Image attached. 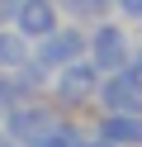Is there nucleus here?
I'll return each mask as SVG.
<instances>
[{"label":"nucleus","instance_id":"1","mask_svg":"<svg viewBox=\"0 0 142 147\" xmlns=\"http://www.w3.org/2000/svg\"><path fill=\"white\" fill-rule=\"evenodd\" d=\"M43 128H52V114H47L43 105H28V100H19V105L5 109V138H14L19 147H28Z\"/></svg>","mask_w":142,"mask_h":147},{"label":"nucleus","instance_id":"2","mask_svg":"<svg viewBox=\"0 0 142 147\" xmlns=\"http://www.w3.org/2000/svg\"><path fill=\"white\" fill-rule=\"evenodd\" d=\"M81 52H85V38L76 29H52V33L38 38V52H33V57L43 62L47 71H57V67H66V62H76Z\"/></svg>","mask_w":142,"mask_h":147},{"label":"nucleus","instance_id":"3","mask_svg":"<svg viewBox=\"0 0 142 147\" xmlns=\"http://www.w3.org/2000/svg\"><path fill=\"white\" fill-rule=\"evenodd\" d=\"M90 62H95V71H114L128 62V38L118 24H100L90 33Z\"/></svg>","mask_w":142,"mask_h":147},{"label":"nucleus","instance_id":"4","mask_svg":"<svg viewBox=\"0 0 142 147\" xmlns=\"http://www.w3.org/2000/svg\"><path fill=\"white\" fill-rule=\"evenodd\" d=\"M95 62H66V67H57V100H66V105H81V100H90V90H95Z\"/></svg>","mask_w":142,"mask_h":147},{"label":"nucleus","instance_id":"5","mask_svg":"<svg viewBox=\"0 0 142 147\" xmlns=\"http://www.w3.org/2000/svg\"><path fill=\"white\" fill-rule=\"evenodd\" d=\"M14 24L24 38H43V33L57 29V10H52V0H14Z\"/></svg>","mask_w":142,"mask_h":147},{"label":"nucleus","instance_id":"6","mask_svg":"<svg viewBox=\"0 0 142 147\" xmlns=\"http://www.w3.org/2000/svg\"><path fill=\"white\" fill-rule=\"evenodd\" d=\"M24 57H28V38L9 24H0V71H14Z\"/></svg>","mask_w":142,"mask_h":147},{"label":"nucleus","instance_id":"7","mask_svg":"<svg viewBox=\"0 0 142 147\" xmlns=\"http://www.w3.org/2000/svg\"><path fill=\"white\" fill-rule=\"evenodd\" d=\"M100 138H109V142H142V123H137V119H123V114H114V119H104Z\"/></svg>","mask_w":142,"mask_h":147},{"label":"nucleus","instance_id":"8","mask_svg":"<svg viewBox=\"0 0 142 147\" xmlns=\"http://www.w3.org/2000/svg\"><path fill=\"white\" fill-rule=\"evenodd\" d=\"M104 105H109V109H128V114H133V109H137V90H133L128 81H114V86H104Z\"/></svg>","mask_w":142,"mask_h":147},{"label":"nucleus","instance_id":"9","mask_svg":"<svg viewBox=\"0 0 142 147\" xmlns=\"http://www.w3.org/2000/svg\"><path fill=\"white\" fill-rule=\"evenodd\" d=\"M24 100V86H19V76L14 71H0V114H5L9 105H19Z\"/></svg>","mask_w":142,"mask_h":147},{"label":"nucleus","instance_id":"10","mask_svg":"<svg viewBox=\"0 0 142 147\" xmlns=\"http://www.w3.org/2000/svg\"><path fill=\"white\" fill-rule=\"evenodd\" d=\"M123 81H128L133 90H142V57L133 62V67H123Z\"/></svg>","mask_w":142,"mask_h":147},{"label":"nucleus","instance_id":"11","mask_svg":"<svg viewBox=\"0 0 142 147\" xmlns=\"http://www.w3.org/2000/svg\"><path fill=\"white\" fill-rule=\"evenodd\" d=\"M14 19V0H0V24H9Z\"/></svg>","mask_w":142,"mask_h":147},{"label":"nucleus","instance_id":"12","mask_svg":"<svg viewBox=\"0 0 142 147\" xmlns=\"http://www.w3.org/2000/svg\"><path fill=\"white\" fill-rule=\"evenodd\" d=\"M123 5V14H142V0H118Z\"/></svg>","mask_w":142,"mask_h":147},{"label":"nucleus","instance_id":"13","mask_svg":"<svg viewBox=\"0 0 142 147\" xmlns=\"http://www.w3.org/2000/svg\"><path fill=\"white\" fill-rule=\"evenodd\" d=\"M81 147H114L109 138H95V142H81Z\"/></svg>","mask_w":142,"mask_h":147},{"label":"nucleus","instance_id":"14","mask_svg":"<svg viewBox=\"0 0 142 147\" xmlns=\"http://www.w3.org/2000/svg\"><path fill=\"white\" fill-rule=\"evenodd\" d=\"M0 147H19V142H14V138H0Z\"/></svg>","mask_w":142,"mask_h":147}]
</instances>
